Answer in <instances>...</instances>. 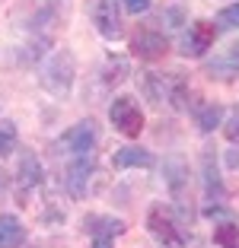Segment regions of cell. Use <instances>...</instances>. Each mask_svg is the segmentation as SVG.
Segmentation results:
<instances>
[{
    "label": "cell",
    "instance_id": "obj_24",
    "mask_svg": "<svg viewBox=\"0 0 239 248\" xmlns=\"http://www.w3.org/2000/svg\"><path fill=\"white\" fill-rule=\"evenodd\" d=\"M226 162H230V169H239V153H236V150L230 153V159H226Z\"/></svg>",
    "mask_w": 239,
    "mask_h": 248
},
{
    "label": "cell",
    "instance_id": "obj_16",
    "mask_svg": "<svg viewBox=\"0 0 239 248\" xmlns=\"http://www.w3.org/2000/svg\"><path fill=\"white\" fill-rule=\"evenodd\" d=\"M16 140H19V131H16V124L10 121H0V159L3 156H10L16 150Z\"/></svg>",
    "mask_w": 239,
    "mask_h": 248
},
{
    "label": "cell",
    "instance_id": "obj_5",
    "mask_svg": "<svg viewBox=\"0 0 239 248\" xmlns=\"http://www.w3.org/2000/svg\"><path fill=\"white\" fill-rule=\"evenodd\" d=\"M93 22L99 29L102 38H121L124 26H121V0H96V10H93Z\"/></svg>",
    "mask_w": 239,
    "mask_h": 248
},
{
    "label": "cell",
    "instance_id": "obj_2",
    "mask_svg": "<svg viewBox=\"0 0 239 248\" xmlns=\"http://www.w3.org/2000/svg\"><path fill=\"white\" fill-rule=\"evenodd\" d=\"M102 188H105V175H102V169L96 166L93 159L80 156V159L67 169V191H70L73 197H80V201H83V197L99 194Z\"/></svg>",
    "mask_w": 239,
    "mask_h": 248
},
{
    "label": "cell",
    "instance_id": "obj_7",
    "mask_svg": "<svg viewBox=\"0 0 239 248\" xmlns=\"http://www.w3.org/2000/svg\"><path fill=\"white\" fill-rule=\"evenodd\" d=\"M147 226H150V232L156 235L159 242H163V248H182V235H179V229H175L172 217H169V210H163L159 204L150 207Z\"/></svg>",
    "mask_w": 239,
    "mask_h": 248
},
{
    "label": "cell",
    "instance_id": "obj_23",
    "mask_svg": "<svg viewBox=\"0 0 239 248\" xmlns=\"http://www.w3.org/2000/svg\"><path fill=\"white\" fill-rule=\"evenodd\" d=\"M7 188H10V178H7V172L0 169V201L7 197Z\"/></svg>",
    "mask_w": 239,
    "mask_h": 248
},
{
    "label": "cell",
    "instance_id": "obj_14",
    "mask_svg": "<svg viewBox=\"0 0 239 248\" xmlns=\"http://www.w3.org/2000/svg\"><path fill=\"white\" fill-rule=\"evenodd\" d=\"M124 77H128V61L124 58H112L109 64L102 67V83L105 86H118Z\"/></svg>",
    "mask_w": 239,
    "mask_h": 248
},
{
    "label": "cell",
    "instance_id": "obj_20",
    "mask_svg": "<svg viewBox=\"0 0 239 248\" xmlns=\"http://www.w3.org/2000/svg\"><path fill=\"white\" fill-rule=\"evenodd\" d=\"M217 22H220V26H223V29H239V3H233V7L220 10Z\"/></svg>",
    "mask_w": 239,
    "mask_h": 248
},
{
    "label": "cell",
    "instance_id": "obj_11",
    "mask_svg": "<svg viewBox=\"0 0 239 248\" xmlns=\"http://www.w3.org/2000/svg\"><path fill=\"white\" fill-rule=\"evenodd\" d=\"M38 182H42V162H38L32 153L22 156V162H19V188L29 191V188H35Z\"/></svg>",
    "mask_w": 239,
    "mask_h": 248
},
{
    "label": "cell",
    "instance_id": "obj_18",
    "mask_svg": "<svg viewBox=\"0 0 239 248\" xmlns=\"http://www.w3.org/2000/svg\"><path fill=\"white\" fill-rule=\"evenodd\" d=\"M220 118H223V108L220 105H204L201 111H198V124H201V131H214L220 124Z\"/></svg>",
    "mask_w": 239,
    "mask_h": 248
},
{
    "label": "cell",
    "instance_id": "obj_12",
    "mask_svg": "<svg viewBox=\"0 0 239 248\" xmlns=\"http://www.w3.org/2000/svg\"><path fill=\"white\" fill-rule=\"evenodd\" d=\"M96 226H86L96 239H112V235H121L124 232V223L121 219H112V217H99V219H89Z\"/></svg>",
    "mask_w": 239,
    "mask_h": 248
},
{
    "label": "cell",
    "instance_id": "obj_6",
    "mask_svg": "<svg viewBox=\"0 0 239 248\" xmlns=\"http://www.w3.org/2000/svg\"><path fill=\"white\" fill-rule=\"evenodd\" d=\"M214 38H217L214 22H207V19L191 22V29L185 32V38H182V54H185V58H201L210 45H214Z\"/></svg>",
    "mask_w": 239,
    "mask_h": 248
},
{
    "label": "cell",
    "instance_id": "obj_10",
    "mask_svg": "<svg viewBox=\"0 0 239 248\" xmlns=\"http://www.w3.org/2000/svg\"><path fill=\"white\" fill-rule=\"evenodd\" d=\"M22 242H26L22 223L16 217H10V213H3L0 217V248H19Z\"/></svg>",
    "mask_w": 239,
    "mask_h": 248
},
{
    "label": "cell",
    "instance_id": "obj_21",
    "mask_svg": "<svg viewBox=\"0 0 239 248\" xmlns=\"http://www.w3.org/2000/svg\"><path fill=\"white\" fill-rule=\"evenodd\" d=\"M121 7L137 16V13H147V10H150V0H121Z\"/></svg>",
    "mask_w": 239,
    "mask_h": 248
},
{
    "label": "cell",
    "instance_id": "obj_22",
    "mask_svg": "<svg viewBox=\"0 0 239 248\" xmlns=\"http://www.w3.org/2000/svg\"><path fill=\"white\" fill-rule=\"evenodd\" d=\"M182 19V10H166V13L159 16V22H166V29H175Z\"/></svg>",
    "mask_w": 239,
    "mask_h": 248
},
{
    "label": "cell",
    "instance_id": "obj_13",
    "mask_svg": "<svg viewBox=\"0 0 239 248\" xmlns=\"http://www.w3.org/2000/svg\"><path fill=\"white\" fill-rule=\"evenodd\" d=\"M169 86H172V77H169V80H163L159 73H147V80H144V89H147V95H150L153 102L169 99Z\"/></svg>",
    "mask_w": 239,
    "mask_h": 248
},
{
    "label": "cell",
    "instance_id": "obj_15",
    "mask_svg": "<svg viewBox=\"0 0 239 248\" xmlns=\"http://www.w3.org/2000/svg\"><path fill=\"white\" fill-rule=\"evenodd\" d=\"M166 182H169V188L179 194L182 191V185H185V178H188V169H185V162L179 159V156H172V159H166Z\"/></svg>",
    "mask_w": 239,
    "mask_h": 248
},
{
    "label": "cell",
    "instance_id": "obj_8",
    "mask_svg": "<svg viewBox=\"0 0 239 248\" xmlns=\"http://www.w3.org/2000/svg\"><path fill=\"white\" fill-rule=\"evenodd\" d=\"M166 48H169L166 35L156 32V29H140L137 35H134V42H131V51L137 54V58H144V61H159L166 54Z\"/></svg>",
    "mask_w": 239,
    "mask_h": 248
},
{
    "label": "cell",
    "instance_id": "obj_26",
    "mask_svg": "<svg viewBox=\"0 0 239 248\" xmlns=\"http://www.w3.org/2000/svg\"><path fill=\"white\" fill-rule=\"evenodd\" d=\"M230 58H236V61H239V42L233 45V51H230Z\"/></svg>",
    "mask_w": 239,
    "mask_h": 248
},
{
    "label": "cell",
    "instance_id": "obj_4",
    "mask_svg": "<svg viewBox=\"0 0 239 248\" xmlns=\"http://www.w3.org/2000/svg\"><path fill=\"white\" fill-rule=\"evenodd\" d=\"M109 118L115 124V131L124 137H137L144 131V111L137 108V102L131 95H118L115 102L109 105Z\"/></svg>",
    "mask_w": 239,
    "mask_h": 248
},
{
    "label": "cell",
    "instance_id": "obj_3",
    "mask_svg": "<svg viewBox=\"0 0 239 248\" xmlns=\"http://www.w3.org/2000/svg\"><path fill=\"white\" fill-rule=\"evenodd\" d=\"M96 137H99V131H96V121H80L73 124L70 131H64L54 143H51V153L54 156H86L89 150L96 146Z\"/></svg>",
    "mask_w": 239,
    "mask_h": 248
},
{
    "label": "cell",
    "instance_id": "obj_17",
    "mask_svg": "<svg viewBox=\"0 0 239 248\" xmlns=\"http://www.w3.org/2000/svg\"><path fill=\"white\" fill-rule=\"evenodd\" d=\"M214 242L220 248H239V226L236 223H220L214 229Z\"/></svg>",
    "mask_w": 239,
    "mask_h": 248
},
{
    "label": "cell",
    "instance_id": "obj_9",
    "mask_svg": "<svg viewBox=\"0 0 239 248\" xmlns=\"http://www.w3.org/2000/svg\"><path fill=\"white\" fill-rule=\"evenodd\" d=\"M153 153L150 150H144V146H124V150H118L115 159H112V166L115 169H150L153 166Z\"/></svg>",
    "mask_w": 239,
    "mask_h": 248
},
{
    "label": "cell",
    "instance_id": "obj_1",
    "mask_svg": "<svg viewBox=\"0 0 239 248\" xmlns=\"http://www.w3.org/2000/svg\"><path fill=\"white\" fill-rule=\"evenodd\" d=\"M73 77H77V64H73V54L67 48L54 51L48 61H45L42 73H38V80L42 86L48 89L51 95H58V99H67L73 89Z\"/></svg>",
    "mask_w": 239,
    "mask_h": 248
},
{
    "label": "cell",
    "instance_id": "obj_25",
    "mask_svg": "<svg viewBox=\"0 0 239 248\" xmlns=\"http://www.w3.org/2000/svg\"><path fill=\"white\" fill-rule=\"evenodd\" d=\"M96 248H112V239H96Z\"/></svg>",
    "mask_w": 239,
    "mask_h": 248
},
{
    "label": "cell",
    "instance_id": "obj_19",
    "mask_svg": "<svg viewBox=\"0 0 239 248\" xmlns=\"http://www.w3.org/2000/svg\"><path fill=\"white\" fill-rule=\"evenodd\" d=\"M223 137L230 140V143H239V108H233L230 118L223 121Z\"/></svg>",
    "mask_w": 239,
    "mask_h": 248
}]
</instances>
